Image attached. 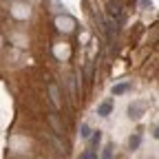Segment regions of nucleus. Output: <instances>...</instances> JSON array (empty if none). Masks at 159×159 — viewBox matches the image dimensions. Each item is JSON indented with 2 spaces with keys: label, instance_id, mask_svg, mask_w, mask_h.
I'll return each instance as SVG.
<instances>
[{
  "label": "nucleus",
  "instance_id": "nucleus-1",
  "mask_svg": "<svg viewBox=\"0 0 159 159\" xmlns=\"http://www.w3.org/2000/svg\"><path fill=\"white\" fill-rule=\"evenodd\" d=\"M144 108H146L144 102H135V104L128 106V115H130L133 119H137V117H142V111H144Z\"/></svg>",
  "mask_w": 159,
  "mask_h": 159
},
{
  "label": "nucleus",
  "instance_id": "nucleus-2",
  "mask_svg": "<svg viewBox=\"0 0 159 159\" xmlns=\"http://www.w3.org/2000/svg\"><path fill=\"white\" fill-rule=\"evenodd\" d=\"M111 111H113V102H111V99H106V102H102V104L97 106V115L99 117H106Z\"/></svg>",
  "mask_w": 159,
  "mask_h": 159
},
{
  "label": "nucleus",
  "instance_id": "nucleus-3",
  "mask_svg": "<svg viewBox=\"0 0 159 159\" xmlns=\"http://www.w3.org/2000/svg\"><path fill=\"white\" fill-rule=\"evenodd\" d=\"M108 11H111V16H122V5L117 2V0H113V2H108Z\"/></svg>",
  "mask_w": 159,
  "mask_h": 159
},
{
  "label": "nucleus",
  "instance_id": "nucleus-4",
  "mask_svg": "<svg viewBox=\"0 0 159 159\" xmlns=\"http://www.w3.org/2000/svg\"><path fill=\"white\" fill-rule=\"evenodd\" d=\"M49 93H51V99H53V104L60 108V93H57V86H55V84H51V86H49Z\"/></svg>",
  "mask_w": 159,
  "mask_h": 159
},
{
  "label": "nucleus",
  "instance_id": "nucleus-5",
  "mask_svg": "<svg viewBox=\"0 0 159 159\" xmlns=\"http://www.w3.org/2000/svg\"><path fill=\"white\" fill-rule=\"evenodd\" d=\"M139 144H142V137H139V135H133V137L128 139V148H130V150L139 148Z\"/></svg>",
  "mask_w": 159,
  "mask_h": 159
},
{
  "label": "nucleus",
  "instance_id": "nucleus-6",
  "mask_svg": "<svg viewBox=\"0 0 159 159\" xmlns=\"http://www.w3.org/2000/svg\"><path fill=\"white\" fill-rule=\"evenodd\" d=\"M128 82H124V84H117V86H113V95H122V93H126L128 91Z\"/></svg>",
  "mask_w": 159,
  "mask_h": 159
},
{
  "label": "nucleus",
  "instance_id": "nucleus-7",
  "mask_svg": "<svg viewBox=\"0 0 159 159\" xmlns=\"http://www.w3.org/2000/svg\"><path fill=\"white\" fill-rule=\"evenodd\" d=\"M80 135H82L84 139L91 135V128H89V124H82V126H80Z\"/></svg>",
  "mask_w": 159,
  "mask_h": 159
},
{
  "label": "nucleus",
  "instance_id": "nucleus-8",
  "mask_svg": "<svg viewBox=\"0 0 159 159\" xmlns=\"http://www.w3.org/2000/svg\"><path fill=\"white\" fill-rule=\"evenodd\" d=\"M51 124H53L55 133H62V126H60V122H57V117H55V115H51Z\"/></svg>",
  "mask_w": 159,
  "mask_h": 159
},
{
  "label": "nucleus",
  "instance_id": "nucleus-9",
  "mask_svg": "<svg viewBox=\"0 0 159 159\" xmlns=\"http://www.w3.org/2000/svg\"><path fill=\"white\" fill-rule=\"evenodd\" d=\"M99 139H102V133L95 130V135H93V146H97V144H99Z\"/></svg>",
  "mask_w": 159,
  "mask_h": 159
},
{
  "label": "nucleus",
  "instance_id": "nucleus-10",
  "mask_svg": "<svg viewBox=\"0 0 159 159\" xmlns=\"http://www.w3.org/2000/svg\"><path fill=\"white\" fill-rule=\"evenodd\" d=\"M111 150H113V148H111V146H106V150H104V155H102V159H111Z\"/></svg>",
  "mask_w": 159,
  "mask_h": 159
},
{
  "label": "nucleus",
  "instance_id": "nucleus-11",
  "mask_svg": "<svg viewBox=\"0 0 159 159\" xmlns=\"http://www.w3.org/2000/svg\"><path fill=\"white\" fill-rule=\"evenodd\" d=\"M82 159H97V155H95V152H93V150H91V152H86V155H84V157H82Z\"/></svg>",
  "mask_w": 159,
  "mask_h": 159
},
{
  "label": "nucleus",
  "instance_id": "nucleus-12",
  "mask_svg": "<svg viewBox=\"0 0 159 159\" xmlns=\"http://www.w3.org/2000/svg\"><path fill=\"white\" fill-rule=\"evenodd\" d=\"M155 139H159V128H157V130H155Z\"/></svg>",
  "mask_w": 159,
  "mask_h": 159
}]
</instances>
